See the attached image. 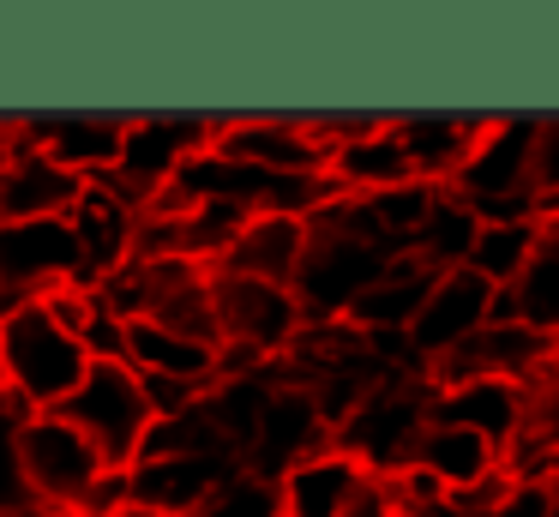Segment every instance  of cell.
I'll list each match as a JSON object with an SVG mask.
<instances>
[{"label":"cell","mask_w":559,"mask_h":517,"mask_svg":"<svg viewBox=\"0 0 559 517\" xmlns=\"http://www.w3.org/2000/svg\"><path fill=\"white\" fill-rule=\"evenodd\" d=\"M13 151V120H0V156Z\"/></svg>","instance_id":"33"},{"label":"cell","mask_w":559,"mask_h":517,"mask_svg":"<svg viewBox=\"0 0 559 517\" xmlns=\"http://www.w3.org/2000/svg\"><path fill=\"white\" fill-rule=\"evenodd\" d=\"M97 355L91 343L49 307V301H19L0 313V373H7V397L43 415V409H67L79 385L91 379Z\"/></svg>","instance_id":"1"},{"label":"cell","mask_w":559,"mask_h":517,"mask_svg":"<svg viewBox=\"0 0 559 517\" xmlns=\"http://www.w3.org/2000/svg\"><path fill=\"white\" fill-rule=\"evenodd\" d=\"M433 427V373H397L385 379L379 391H367L361 403L343 415L337 427V445L349 457H361L373 475H403L415 469L421 457V439Z\"/></svg>","instance_id":"4"},{"label":"cell","mask_w":559,"mask_h":517,"mask_svg":"<svg viewBox=\"0 0 559 517\" xmlns=\"http://www.w3.org/2000/svg\"><path fill=\"white\" fill-rule=\"evenodd\" d=\"M325 445H337V421H331V409L319 403L301 379H289V373L277 367L265 403H259L253 439H247V469H259V475H289L301 457L325 451Z\"/></svg>","instance_id":"9"},{"label":"cell","mask_w":559,"mask_h":517,"mask_svg":"<svg viewBox=\"0 0 559 517\" xmlns=\"http://www.w3.org/2000/svg\"><path fill=\"white\" fill-rule=\"evenodd\" d=\"M433 277H439L433 265L397 259L361 301H355L349 325H361V331H373V337H409L415 319H421V307H427V295H433Z\"/></svg>","instance_id":"23"},{"label":"cell","mask_w":559,"mask_h":517,"mask_svg":"<svg viewBox=\"0 0 559 517\" xmlns=\"http://www.w3.org/2000/svg\"><path fill=\"white\" fill-rule=\"evenodd\" d=\"M73 228H79V247H85V265H91V283L115 277L121 265L139 259V228H145V204L127 199L115 180H85L73 211Z\"/></svg>","instance_id":"14"},{"label":"cell","mask_w":559,"mask_h":517,"mask_svg":"<svg viewBox=\"0 0 559 517\" xmlns=\"http://www.w3.org/2000/svg\"><path fill=\"white\" fill-rule=\"evenodd\" d=\"M391 265H397V252H385L373 235H361L349 204L331 199L325 211L313 216V240H307L295 295H301L307 319H349L355 301H361Z\"/></svg>","instance_id":"3"},{"label":"cell","mask_w":559,"mask_h":517,"mask_svg":"<svg viewBox=\"0 0 559 517\" xmlns=\"http://www.w3.org/2000/svg\"><path fill=\"white\" fill-rule=\"evenodd\" d=\"M97 517H163V512H151V505H139V500H115L109 512H97Z\"/></svg>","instance_id":"31"},{"label":"cell","mask_w":559,"mask_h":517,"mask_svg":"<svg viewBox=\"0 0 559 517\" xmlns=\"http://www.w3.org/2000/svg\"><path fill=\"white\" fill-rule=\"evenodd\" d=\"M85 192L73 168H61L43 144L25 139L13 120V151L0 156V228L7 223H43V216H67Z\"/></svg>","instance_id":"13"},{"label":"cell","mask_w":559,"mask_h":517,"mask_svg":"<svg viewBox=\"0 0 559 517\" xmlns=\"http://www.w3.org/2000/svg\"><path fill=\"white\" fill-rule=\"evenodd\" d=\"M235 469H247V457L235 451H145L127 469V500L163 517H193Z\"/></svg>","instance_id":"11"},{"label":"cell","mask_w":559,"mask_h":517,"mask_svg":"<svg viewBox=\"0 0 559 517\" xmlns=\"http://www.w3.org/2000/svg\"><path fill=\"white\" fill-rule=\"evenodd\" d=\"M331 187L337 199H373V192H397V187H415V163L403 151V132H397V115H373L355 139H343L331 151Z\"/></svg>","instance_id":"15"},{"label":"cell","mask_w":559,"mask_h":517,"mask_svg":"<svg viewBox=\"0 0 559 517\" xmlns=\"http://www.w3.org/2000/svg\"><path fill=\"white\" fill-rule=\"evenodd\" d=\"M535 180H542V216L559 223V115H542V151H535Z\"/></svg>","instance_id":"29"},{"label":"cell","mask_w":559,"mask_h":517,"mask_svg":"<svg viewBox=\"0 0 559 517\" xmlns=\"http://www.w3.org/2000/svg\"><path fill=\"white\" fill-rule=\"evenodd\" d=\"M542 235H547V216H499V223H481L475 252H469V271H481L487 283L506 295V289L523 277V265L535 259Z\"/></svg>","instance_id":"25"},{"label":"cell","mask_w":559,"mask_h":517,"mask_svg":"<svg viewBox=\"0 0 559 517\" xmlns=\"http://www.w3.org/2000/svg\"><path fill=\"white\" fill-rule=\"evenodd\" d=\"M67 415L97 439V451L109 457L121 475L145 457V439H151V427H157L145 373H139L133 361H97L91 379L79 385V397L67 403Z\"/></svg>","instance_id":"6"},{"label":"cell","mask_w":559,"mask_h":517,"mask_svg":"<svg viewBox=\"0 0 559 517\" xmlns=\"http://www.w3.org/2000/svg\"><path fill=\"white\" fill-rule=\"evenodd\" d=\"M73 283H91L85 247H79L73 216H43V223H7L0 228V301H43Z\"/></svg>","instance_id":"8"},{"label":"cell","mask_w":559,"mask_h":517,"mask_svg":"<svg viewBox=\"0 0 559 517\" xmlns=\"http://www.w3.org/2000/svg\"><path fill=\"white\" fill-rule=\"evenodd\" d=\"M493 319H499V289L487 283L481 271L457 265V271L433 277V295H427L421 319H415V331H409V349H415V361L433 373L439 361H451L457 349H469Z\"/></svg>","instance_id":"10"},{"label":"cell","mask_w":559,"mask_h":517,"mask_svg":"<svg viewBox=\"0 0 559 517\" xmlns=\"http://www.w3.org/2000/svg\"><path fill=\"white\" fill-rule=\"evenodd\" d=\"M127 361H133L145 379H181V385L211 391V385L223 379L229 349L199 343V337H187V331H169V325H157V319H139V325H127Z\"/></svg>","instance_id":"20"},{"label":"cell","mask_w":559,"mask_h":517,"mask_svg":"<svg viewBox=\"0 0 559 517\" xmlns=\"http://www.w3.org/2000/svg\"><path fill=\"white\" fill-rule=\"evenodd\" d=\"M523 409H530V385H518V379H487L481 373V379L433 385V415L493 439L499 451H511V439L523 427Z\"/></svg>","instance_id":"19"},{"label":"cell","mask_w":559,"mask_h":517,"mask_svg":"<svg viewBox=\"0 0 559 517\" xmlns=\"http://www.w3.org/2000/svg\"><path fill=\"white\" fill-rule=\"evenodd\" d=\"M487 517H559V487L554 481H511L493 493Z\"/></svg>","instance_id":"28"},{"label":"cell","mask_w":559,"mask_h":517,"mask_svg":"<svg viewBox=\"0 0 559 517\" xmlns=\"http://www.w3.org/2000/svg\"><path fill=\"white\" fill-rule=\"evenodd\" d=\"M25 421H31V409L0 391V517H19L31 505H43L25 469Z\"/></svg>","instance_id":"26"},{"label":"cell","mask_w":559,"mask_h":517,"mask_svg":"<svg viewBox=\"0 0 559 517\" xmlns=\"http://www.w3.org/2000/svg\"><path fill=\"white\" fill-rule=\"evenodd\" d=\"M349 517H415V505H409V493H403L397 475H373L361 487V500L349 505Z\"/></svg>","instance_id":"30"},{"label":"cell","mask_w":559,"mask_h":517,"mask_svg":"<svg viewBox=\"0 0 559 517\" xmlns=\"http://www.w3.org/2000/svg\"><path fill=\"white\" fill-rule=\"evenodd\" d=\"M373 481V469L361 457H349L343 445L301 457L289 475H277L283 487V517H349V505L361 500V487Z\"/></svg>","instance_id":"18"},{"label":"cell","mask_w":559,"mask_h":517,"mask_svg":"<svg viewBox=\"0 0 559 517\" xmlns=\"http://www.w3.org/2000/svg\"><path fill=\"white\" fill-rule=\"evenodd\" d=\"M547 379H559V337L547 343Z\"/></svg>","instance_id":"32"},{"label":"cell","mask_w":559,"mask_h":517,"mask_svg":"<svg viewBox=\"0 0 559 517\" xmlns=\"http://www.w3.org/2000/svg\"><path fill=\"white\" fill-rule=\"evenodd\" d=\"M307 240H313V223L307 216H253V223L235 235V247L223 252L217 271L229 277H259V283H289L301 277Z\"/></svg>","instance_id":"22"},{"label":"cell","mask_w":559,"mask_h":517,"mask_svg":"<svg viewBox=\"0 0 559 517\" xmlns=\"http://www.w3.org/2000/svg\"><path fill=\"white\" fill-rule=\"evenodd\" d=\"M25 469L37 500L61 517H97L115 500H127V475L97 451V439L67 409H43L25 421Z\"/></svg>","instance_id":"2"},{"label":"cell","mask_w":559,"mask_h":517,"mask_svg":"<svg viewBox=\"0 0 559 517\" xmlns=\"http://www.w3.org/2000/svg\"><path fill=\"white\" fill-rule=\"evenodd\" d=\"M403 151L415 163V180L427 187H457L463 163L475 156L487 132V115H397Z\"/></svg>","instance_id":"21"},{"label":"cell","mask_w":559,"mask_h":517,"mask_svg":"<svg viewBox=\"0 0 559 517\" xmlns=\"http://www.w3.org/2000/svg\"><path fill=\"white\" fill-rule=\"evenodd\" d=\"M499 313L530 325V331H542V337H559V228L554 223H547L535 259L523 265V277L499 295Z\"/></svg>","instance_id":"24"},{"label":"cell","mask_w":559,"mask_h":517,"mask_svg":"<svg viewBox=\"0 0 559 517\" xmlns=\"http://www.w3.org/2000/svg\"><path fill=\"white\" fill-rule=\"evenodd\" d=\"M19 127H25V139L43 144L61 168H73L79 180H109L115 163H121V144H127V120L121 115H97V108L19 120Z\"/></svg>","instance_id":"16"},{"label":"cell","mask_w":559,"mask_h":517,"mask_svg":"<svg viewBox=\"0 0 559 517\" xmlns=\"http://www.w3.org/2000/svg\"><path fill=\"white\" fill-rule=\"evenodd\" d=\"M535 151H542V120L535 115H487V132L475 156L457 175V199L475 204L481 223L499 216H542V180H535Z\"/></svg>","instance_id":"5"},{"label":"cell","mask_w":559,"mask_h":517,"mask_svg":"<svg viewBox=\"0 0 559 517\" xmlns=\"http://www.w3.org/2000/svg\"><path fill=\"white\" fill-rule=\"evenodd\" d=\"M554 228H559V223H554Z\"/></svg>","instance_id":"34"},{"label":"cell","mask_w":559,"mask_h":517,"mask_svg":"<svg viewBox=\"0 0 559 517\" xmlns=\"http://www.w3.org/2000/svg\"><path fill=\"white\" fill-rule=\"evenodd\" d=\"M211 151L241 156V163H259L271 175H325L331 151L313 132V115H229L217 127V144Z\"/></svg>","instance_id":"12"},{"label":"cell","mask_w":559,"mask_h":517,"mask_svg":"<svg viewBox=\"0 0 559 517\" xmlns=\"http://www.w3.org/2000/svg\"><path fill=\"white\" fill-rule=\"evenodd\" d=\"M223 120L211 115H133L127 120V144H121V163H115V187L139 204H157L163 192L181 180V168L193 156H205L217 144Z\"/></svg>","instance_id":"7"},{"label":"cell","mask_w":559,"mask_h":517,"mask_svg":"<svg viewBox=\"0 0 559 517\" xmlns=\"http://www.w3.org/2000/svg\"><path fill=\"white\" fill-rule=\"evenodd\" d=\"M193 517H283V487L277 475H259V469H235Z\"/></svg>","instance_id":"27"},{"label":"cell","mask_w":559,"mask_h":517,"mask_svg":"<svg viewBox=\"0 0 559 517\" xmlns=\"http://www.w3.org/2000/svg\"><path fill=\"white\" fill-rule=\"evenodd\" d=\"M415 469H421L439 493L469 500V493H487V487L506 481V451H499L493 439H481V433H469V427H457V421H439L433 415Z\"/></svg>","instance_id":"17"}]
</instances>
